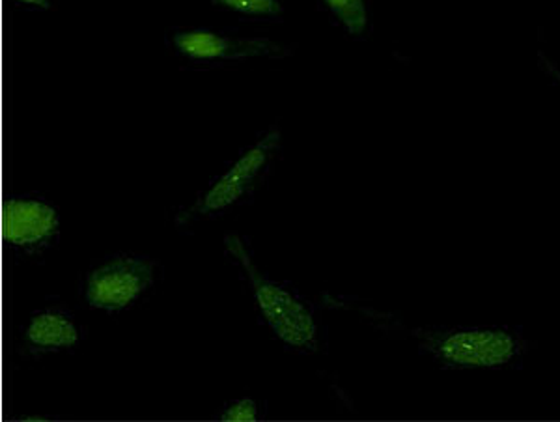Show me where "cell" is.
Instances as JSON below:
<instances>
[{
    "instance_id": "8992f818",
    "label": "cell",
    "mask_w": 560,
    "mask_h": 422,
    "mask_svg": "<svg viewBox=\"0 0 560 422\" xmlns=\"http://www.w3.org/2000/svg\"><path fill=\"white\" fill-rule=\"evenodd\" d=\"M2 236L18 255H44L60 237L58 210L39 195L12 197L2 211Z\"/></svg>"
},
{
    "instance_id": "30bf717a",
    "label": "cell",
    "mask_w": 560,
    "mask_h": 422,
    "mask_svg": "<svg viewBox=\"0 0 560 422\" xmlns=\"http://www.w3.org/2000/svg\"><path fill=\"white\" fill-rule=\"evenodd\" d=\"M264 411L258 400L250 397L236 398L224 403L215 413V421L221 422H256L260 421Z\"/></svg>"
},
{
    "instance_id": "8fae6325",
    "label": "cell",
    "mask_w": 560,
    "mask_h": 422,
    "mask_svg": "<svg viewBox=\"0 0 560 422\" xmlns=\"http://www.w3.org/2000/svg\"><path fill=\"white\" fill-rule=\"evenodd\" d=\"M538 62H540V68L549 79H553L555 83L560 86V68L557 65H553L551 60H549L544 52H538Z\"/></svg>"
},
{
    "instance_id": "ba28073f",
    "label": "cell",
    "mask_w": 560,
    "mask_h": 422,
    "mask_svg": "<svg viewBox=\"0 0 560 422\" xmlns=\"http://www.w3.org/2000/svg\"><path fill=\"white\" fill-rule=\"evenodd\" d=\"M318 7L327 13L332 25L342 28L351 38H369L372 28L370 0H318Z\"/></svg>"
},
{
    "instance_id": "7a4b0ae2",
    "label": "cell",
    "mask_w": 560,
    "mask_h": 422,
    "mask_svg": "<svg viewBox=\"0 0 560 422\" xmlns=\"http://www.w3.org/2000/svg\"><path fill=\"white\" fill-rule=\"evenodd\" d=\"M226 253L242 269L248 289L253 292L261 320L271 329V333L287 345L288 350L300 353L318 352L319 339L318 316L311 301L293 289L288 282H277L266 276L250 255L245 237L226 234L224 237Z\"/></svg>"
},
{
    "instance_id": "9c48e42d",
    "label": "cell",
    "mask_w": 560,
    "mask_h": 422,
    "mask_svg": "<svg viewBox=\"0 0 560 422\" xmlns=\"http://www.w3.org/2000/svg\"><path fill=\"white\" fill-rule=\"evenodd\" d=\"M213 7L236 13L250 23H280L284 20L282 0H211Z\"/></svg>"
},
{
    "instance_id": "5b68a950",
    "label": "cell",
    "mask_w": 560,
    "mask_h": 422,
    "mask_svg": "<svg viewBox=\"0 0 560 422\" xmlns=\"http://www.w3.org/2000/svg\"><path fill=\"white\" fill-rule=\"evenodd\" d=\"M158 262L152 256L137 253H116L103 258L84 277V303L107 314L128 310L153 289L158 281Z\"/></svg>"
},
{
    "instance_id": "3957f363",
    "label": "cell",
    "mask_w": 560,
    "mask_h": 422,
    "mask_svg": "<svg viewBox=\"0 0 560 422\" xmlns=\"http://www.w3.org/2000/svg\"><path fill=\"white\" fill-rule=\"evenodd\" d=\"M280 150V129L273 126L264 131L253 144L243 148L223 173L217 174L210 186L198 192L191 208L179 211L174 219L176 226L187 228L189 224L202 219L223 218L237 206L250 202L256 189L271 173Z\"/></svg>"
},
{
    "instance_id": "6da1fadb",
    "label": "cell",
    "mask_w": 560,
    "mask_h": 422,
    "mask_svg": "<svg viewBox=\"0 0 560 422\" xmlns=\"http://www.w3.org/2000/svg\"><path fill=\"white\" fill-rule=\"evenodd\" d=\"M420 355L443 371H501L522 366L530 342L522 327L438 326L409 331Z\"/></svg>"
},
{
    "instance_id": "277c9868",
    "label": "cell",
    "mask_w": 560,
    "mask_h": 422,
    "mask_svg": "<svg viewBox=\"0 0 560 422\" xmlns=\"http://www.w3.org/2000/svg\"><path fill=\"white\" fill-rule=\"evenodd\" d=\"M166 45L187 66L210 70L242 65L255 58H287L293 47L261 36H237L208 26H176L166 33Z\"/></svg>"
},
{
    "instance_id": "52a82bcc",
    "label": "cell",
    "mask_w": 560,
    "mask_h": 422,
    "mask_svg": "<svg viewBox=\"0 0 560 422\" xmlns=\"http://www.w3.org/2000/svg\"><path fill=\"white\" fill-rule=\"evenodd\" d=\"M25 352L33 357L47 353L73 352L83 344L84 331L65 307H45L28 316L21 327Z\"/></svg>"
},
{
    "instance_id": "7c38bea8",
    "label": "cell",
    "mask_w": 560,
    "mask_h": 422,
    "mask_svg": "<svg viewBox=\"0 0 560 422\" xmlns=\"http://www.w3.org/2000/svg\"><path fill=\"white\" fill-rule=\"evenodd\" d=\"M13 4L25 8V10H49L51 0H12Z\"/></svg>"
}]
</instances>
